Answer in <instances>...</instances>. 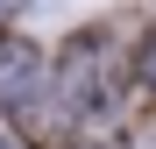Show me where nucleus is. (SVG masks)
Returning <instances> with one entry per match:
<instances>
[{
	"mask_svg": "<svg viewBox=\"0 0 156 149\" xmlns=\"http://www.w3.org/2000/svg\"><path fill=\"white\" fill-rule=\"evenodd\" d=\"M142 78L156 85V36H149V50H142Z\"/></svg>",
	"mask_w": 156,
	"mask_h": 149,
	"instance_id": "obj_1",
	"label": "nucleus"
},
{
	"mask_svg": "<svg viewBox=\"0 0 156 149\" xmlns=\"http://www.w3.org/2000/svg\"><path fill=\"white\" fill-rule=\"evenodd\" d=\"M0 149H7V142H0Z\"/></svg>",
	"mask_w": 156,
	"mask_h": 149,
	"instance_id": "obj_2",
	"label": "nucleus"
}]
</instances>
